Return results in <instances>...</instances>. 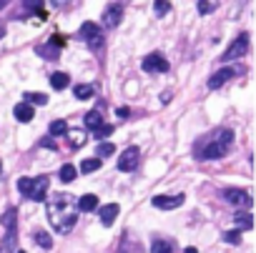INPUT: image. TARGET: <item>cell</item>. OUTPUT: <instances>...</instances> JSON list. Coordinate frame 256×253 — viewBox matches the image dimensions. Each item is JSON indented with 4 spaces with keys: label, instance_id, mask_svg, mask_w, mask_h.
<instances>
[{
    "label": "cell",
    "instance_id": "7402d4cb",
    "mask_svg": "<svg viewBox=\"0 0 256 253\" xmlns=\"http://www.w3.org/2000/svg\"><path fill=\"white\" fill-rule=\"evenodd\" d=\"M23 98H25L28 106H33V103L35 106H45V103H48V95H43V93H25Z\"/></svg>",
    "mask_w": 256,
    "mask_h": 253
},
{
    "label": "cell",
    "instance_id": "d4e9b609",
    "mask_svg": "<svg viewBox=\"0 0 256 253\" xmlns=\"http://www.w3.org/2000/svg\"><path fill=\"white\" fill-rule=\"evenodd\" d=\"M60 181H63V183H70V181H75V166H70V163H66V166L60 168Z\"/></svg>",
    "mask_w": 256,
    "mask_h": 253
},
{
    "label": "cell",
    "instance_id": "d6a6232c",
    "mask_svg": "<svg viewBox=\"0 0 256 253\" xmlns=\"http://www.w3.org/2000/svg\"><path fill=\"white\" fill-rule=\"evenodd\" d=\"M40 145H45V148H58V145H55V141H51V138H43V141H40Z\"/></svg>",
    "mask_w": 256,
    "mask_h": 253
},
{
    "label": "cell",
    "instance_id": "277c9868",
    "mask_svg": "<svg viewBox=\"0 0 256 253\" xmlns=\"http://www.w3.org/2000/svg\"><path fill=\"white\" fill-rule=\"evenodd\" d=\"M81 40H85L90 48H101L103 46V31L96 23H83L81 25Z\"/></svg>",
    "mask_w": 256,
    "mask_h": 253
},
{
    "label": "cell",
    "instance_id": "6da1fadb",
    "mask_svg": "<svg viewBox=\"0 0 256 253\" xmlns=\"http://www.w3.org/2000/svg\"><path fill=\"white\" fill-rule=\"evenodd\" d=\"M45 211H48V221L55 228V233H70L78 223V208H75V201L68 193H55V196L48 198L45 203Z\"/></svg>",
    "mask_w": 256,
    "mask_h": 253
},
{
    "label": "cell",
    "instance_id": "7a4b0ae2",
    "mask_svg": "<svg viewBox=\"0 0 256 253\" xmlns=\"http://www.w3.org/2000/svg\"><path fill=\"white\" fill-rule=\"evenodd\" d=\"M234 143V133L229 128H221L216 130L214 136L204 138V143L196 148V156H199L201 160H216V158H223L226 153H229V148Z\"/></svg>",
    "mask_w": 256,
    "mask_h": 253
},
{
    "label": "cell",
    "instance_id": "cb8c5ba5",
    "mask_svg": "<svg viewBox=\"0 0 256 253\" xmlns=\"http://www.w3.org/2000/svg\"><path fill=\"white\" fill-rule=\"evenodd\" d=\"M66 133H68V123L66 121H60L58 118V121L51 123V136H66Z\"/></svg>",
    "mask_w": 256,
    "mask_h": 253
},
{
    "label": "cell",
    "instance_id": "836d02e7",
    "mask_svg": "<svg viewBox=\"0 0 256 253\" xmlns=\"http://www.w3.org/2000/svg\"><path fill=\"white\" fill-rule=\"evenodd\" d=\"M128 113H131V111H128V108H118V115H120V118H126V115H128Z\"/></svg>",
    "mask_w": 256,
    "mask_h": 253
},
{
    "label": "cell",
    "instance_id": "ba28073f",
    "mask_svg": "<svg viewBox=\"0 0 256 253\" xmlns=\"http://www.w3.org/2000/svg\"><path fill=\"white\" fill-rule=\"evenodd\" d=\"M138 156H141V151H138L136 145L126 148V151L120 153V158H118V171H123V173L133 171L136 166H138Z\"/></svg>",
    "mask_w": 256,
    "mask_h": 253
},
{
    "label": "cell",
    "instance_id": "74e56055",
    "mask_svg": "<svg viewBox=\"0 0 256 253\" xmlns=\"http://www.w3.org/2000/svg\"><path fill=\"white\" fill-rule=\"evenodd\" d=\"M18 253H25V251H18Z\"/></svg>",
    "mask_w": 256,
    "mask_h": 253
},
{
    "label": "cell",
    "instance_id": "ac0fdd59",
    "mask_svg": "<svg viewBox=\"0 0 256 253\" xmlns=\"http://www.w3.org/2000/svg\"><path fill=\"white\" fill-rule=\"evenodd\" d=\"M68 76H66V73H53V76H51V85L55 88V91H63V88H68Z\"/></svg>",
    "mask_w": 256,
    "mask_h": 253
},
{
    "label": "cell",
    "instance_id": "484cf974",
    "mask_svg": "<svg viewBox=\"0 0 256 253\" xmlns=\"http://www.w3.org/2000/svg\"><path fill=\"white\" fill-rule=\"evenodd\" d=\"M223 241L239 246V243H241V231H226V233H223Z\"/></svg>",
    "mask_w": 256,
    "mask_h": 253
},
{
    "label": "cell",
    "instance_id": "e0dca14e",
    "mask_svg": "<svg viewBox=\"0 0 256 253\" xmlns=\"http://www.w3.org/2000/svg\"><path fill=\"white\" fill-rule=\"evenodd\" d=\"M93 93H96V88H93V85H75V88H73V95L78 98V100L93 98Z\"/></svg>",
    "mask_w": 256,
    "mask_h": 253
},
{
    "label": "cell",
    "instance_id": "5b68a950",
    "mask_svg": "<svg viewBox=\"0 0 256 253\" xmlns=\"http://www.w3.org/2000/svg\"><path fill=\"white\" fill-rule=\"evenodd\" d=\"M246 50H249V35H246V33H241V35L231 43V46H229V50H226V53L221 55V61H223V63L236 61V58H241Z\"/></svg>",
    "mask_w": 256,
    "mask_h": 253
},
{
    "label": "cell",
    "instance_id": "7c38bea8",
    "mask_svg": "<svg viewBox=\"0 0 256 253\" xmlns=\"http://www.w3.org/2000/svg\"><path fill=\"white\" fill-rule=\"evenodd\" d=\"M120 16H123V8L120 5H108L103 13V25L105 28H116L120 23Z\"/></svg>",
    "mask_w": 256,
    "mask_h": 253
},
{
    "label": "cell",
    "instance_id": "4316f807",
    "mask_svg": "<svg viewBox=\"0 0 256 253\" xmlns=\"http://www.w3.org/2000/svg\"><path fill=\"white\" fill-rule=\"evenodd\" d=\"M116 153V145H111V143H101L98 145V156L101 158H108V156H113Z\"/></svg>",
    "mask_w": 256,
    "mask_h": 253
},
{
    "label": "cell",
    "instance_id": "8d00e7d4",
    "mask_svg": "<svg viewBox=\"0 0 256 253\" xmlns=\"http://www.w3.org/2000/svg\"><path fill=\"white\" fill-rule=\"evenodd\" d=\"M3 5H5V3H0V8H3Z\"/></svg>",
    "mask_w": 256,
    "mask_h": 253
},
{
    "label": "cell",
    "instance_id": "30bf717a",
    "mask_svg": "<svg viewBox=\"0 0 256 253\" xmlns=\"http://www.w3.org/2000/svg\"><path fill=\"white\" fill-rule=\"evenodd\" d=\"M184 198H186L184 193H178V196H156L151 203H154L156 208H161V211H173V208L184 206Z\"/></svg>",
    "mask_w": 256,
    "mask_h": 253
},
{
    "label": "cell",
    "instance_id": "4fadbf2b",
    "mask_svg": "<svg viewBox=\"0 0 256 253\" xmlns=\"http://www.w3.org/2000/svg\"><path fill=\"white\" fill-rule=\"evenodd\" d=\"M234 76H236V70H234V68H223V70H219V73H214V76H211L208 88H211V91H216V88H221L226 80L234 78Z\"/></svg>",
    "mask_w": 256,
    "mask_h": 253
},
{
    "label": "cell",
    "instance_id": "2e32d148",
    "mask_svg": "<svg viewBox=\"0 0 256 253\" xmlns=\"http://www.w3.org/2000/svg\"><path fill=\"white\" fill-rule=\"evenodd\" d=\"M234 223L241 228V231H251L254 228V216L249 213V211H244V213H236L234 216Z\"/></svg>",
    "mask_w": 256,
    "mask_h": 253
},
{
    "label": "cell",
    "instance_id": "f1b7e54d",
    "mask_svg": "<svg viewBox=\"0 0 256 253\" xmlns=\"http://www.w3.org/2000/svg\"><path fill=\"white\" fill-rule=\"evenodd\" d=\"M38 53H40V55H48V61L58 58V48H53V46H43V48H38Z\"/></svg>",
    "mask_w": 256,
    "mask_h": 253
},
{
    "label": "cell",
    "instance_id": "d590c367",
    "mask_svg": "<svg viewBox=\"0 0 256 253\" xmlns=\"http://www.w3.org/2000/svg\"><path fill=\"white\" fill-rule=\"evenodd\" d=\"M3 35H5V28H3V25H0V38H3Z\"/></svg>",
    "mask_w": 256,
    "mask_h": 253
},
{
    "label": "cell",
    "instance_id": "44dd1931",
    "mask_svg": "<svg viewBox=\"0 0 256 253\" xmlns=\"http://www.w3.org/2000/svg\"><path fill=\"white\" fill-rule=\"evenodd\" d=\"M151 253H173V246L169 241H161V238H156L154 246H151Z\"/></svg>",
    "mask_w": 256,
    "mask_h": 253
},
{
    "label": "cell",
    "instance_id": "3957f363",
    "mask_svg": "<svg viewBox=\"0 0 256 253\" xmlns=\"http://www.w3.org/2000/svg\"><path fill=\"white\" fill-rule=\"evenodd\" d=\"M48 186H51V181L45 175H38V178H20L18 181V190L23 193L25 198H30V201H45V193H48Z\"/></svg>",
    "mask_w": 256,
    "mask_h": 253
},
{
    "label": "cell",
    "instance_id": "9a60e30c",
    "mask_svg": "<svg viewBox=\"0 0 256 253\" xmlns=\"http://www.w3.org/2000/svg\"><path fill=\"white\" fill-rule=\"evenodd\" d=\"M13 115L18 118L20 123H28V121H33V106H28V103H18V106L13 108Z\"/></svg>",
    "mask_w": 256,
    "mask_h": 253
},
{
    "label": "cell",
    "instance_id": "52a82bcc",
    "mask_svg": "<svg viewBox=\"0 0 256 253\" xmlns=\"http://www.w3.org/2000/svg\"><path fill=\"white\" fill-rule=\"evenodd\" d=\"M5 226V241L0 246V253H13V241H15V211H8L3 218Z\"/></svg>",
    "mask_w": 256,
    "mask_h": 253
},
{
    "label": "cell",
    "instance_id": "f35d334b",
    "mask_svg": "<svg viewBox=\"0 0 256 253\" xmlns=\"http://www.w3.org/2000/svg\"><path fill=\"white\" fill-rule=\"evenodd\" d=\"M0 171H3V166H0Z\"/></svg>",
    "mask_w": 256,
    "mask_h": 253
},
{
    "label": "cell",
    "instance_id": "8992f818",
    "mask_svg": "<svg viewBox=\"0 0 256 253\" xmlns=\"http://www.w3.org/2000/svg\"><path fill=\"white\" fill-rule=\"evenodd\" d=\"M223 198L229 201V203H234V206L246 208V211H251V206H254L249 190H241V188H226V190H223Z\"/></svg>",
    "mask_w": 256,
    "mask_h": 253
},
{
    "label": "cell",
    "instance_id": "ffe728a7",
    "mask_svg": "<svg viewBox=\"0 0 256 253\" xmlns=\"http://www.w3.org/2000/svg\"><path fill=\"white\" fill-rule=\"evenodd\" d=\"M35 243L40 246V248H53V238H51V233H45V231H35Z\"/></svg>",
    "mask_w": 256,
    "mask_h": 253
},
{
    "label": "cell",
    "instance_id": "9c48e42d",
    "mask_svg": "<svg viewBox=\"0 0 256 253\" xmlns=\"http://www.w3.org/2000/svg\"><path fill=\"white\" fill-rule=\"evenodd\" d=\"M143 70L146 73H166L169 70V61L161 53H151L143 58Z\"/></svg>",
    "mask_w": 256,
    "mask_h": 253
},
{
    "label": "cell",
    "instance_id": "d6986e66",
    "mask_svg": "<svg viewBox=\"0 0 256 253\" xmlns=\"http://www.w3.org/2000/svg\"><path fill=\"white\" fill-rule=\"evenodd\" d=\"M85 126H88L90 130H96L98 126H103V118H101V113H98V111H90V113H85Z\"/></svg>",
    "mask_w": 256,
    "mask_h": 253
},
{
    "label": "cell",
    "instance_id": "4dcf8cb0",
    "mask_svg": "<svg viewBox=\"0 0 256 253\" xmlns=\"http://www.w3.org/2000/svg\"><path fill=\"white\" fill-rule=\"evenodd\" d=\"M216 10V3H199V13L201 16H208V13Z\"/></svg>",
    "mask_w": 256,
    "mask_h": 253
},
{
    "label": "cell",
    "instance_id": "8fae6325",
    "mask_svg": "<svg viewBox=\"0 0 256 253\" xmlns=\"http://www.w3.org/2000/svg\"><path fill=\"white\" fill-rule=\"evenodd\" d=\"M118 213H120L118 203H105V206H101L98 218H101V223H103V226H113V221L118 218Z\"/></svg>",
    "mask_w": 256,
    "mask_h": 253
},
{
    "label": "cell",
    "instance_id": "1f68e13d",
    "mask_svg": "<svg viewBox=\"0 0 256 253\" xmlns=\"http://www.w3.org/2000/svg\"><path fill=\"white\" fill-rule=\"evenodd\" d=\"M154 10L158 13V16H166V13L171 10V3H156V5H154Z\"/></svg>",
    "mask_w": 256,
    "mask_h": 253
},
{
    "label": "cell",
    "instance_id": "603a6c76",
    "mask_svg": "<svg viewBox=\"0 0 256 253\" xmlns=\"http://www.w3.org/2000/svg\"><path fill=\"white\" fill-rule=\"evenodd\" d=\"M98 168H101V158H85L81 163V173H93Z\"/></svg>",
    "mask_w": 256,
    "mask_h": 253
},
{
    "label": "cell",
    "instance_id": "5bb4252c",
    "mask_svg": "<svg viewBox=\"0 0 256 253\" xmlns=\"http://www.w3.org/2000/svg\"><path fill=\"white\" fill-rule=\"evenodd\" d=\"M78 211H83V213H90V211H96L98 208V196H93V193H85V196H81L78 198Z\"/></svg>",
    "mask_w": 256,
    "mask_h": 253
},
{
    "label": "cell",
    "instance_id": "83f0119b",
    "mask_svg": "<svg viewBox=\"0 0 256 253\" xmlns=\"http://www.w3.org/2000/svg\"><path fill=\"white\" fill-rule=\"evenodd\" d=\"M96 138H105V136H111V133H113V126H108V123H103V126H98L96 130Z\"/></svg>",
    "mask_w": 256,
    "mask_h": 253
},
{
    "label": "cell",
    "instance_id": "f546056e",
    "mask_svg": "<svg viewBox=\"0 0 256 253\" xmlns=\"http://www.w3.org/2000/svg\"><path fill=\"white\" fill-rule=\"evenodd\" d=\"M70 143H73V148H81L83 145V133L81 130H73L70 133Z\"/></svg>",
    "mask_w": 256,
    "mask_h": 253
},
{
    "label": "cell",
    "instance_id": "e575fe53",
    "mask_svg": "<svg viewBox=\"0 0 256 253\" xmlns=\"http://www.w3.org/2000/svg\"><path fill=\"white\" fill-rule=\"evenodd\" d=\"M186 253H199V251H196L193 246H188V248H186Z\"/></svg>",
    "mask_w": 256,
    "mask_h": 253
}]
</instances>
